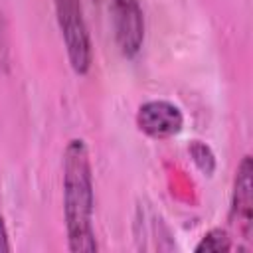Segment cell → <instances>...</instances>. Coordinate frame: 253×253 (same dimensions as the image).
<instances>
[{"label": "cell", "instance_id": "obj_1", "mask_svg": "<svg viewBox=\"0 0 253 253\" xmlns=\"http://www.w3.org/2000/svg\"><path fill=\"white\" fill-rule=\"evenodd\" d=\"M93 211L95 186L89 148L83 138H71L63 150V217L69 251L95 253L99 249Z\"/></svg>", "mask_w": 253, "mask_h": 253}, {"label": "cell", "instance_id": "obj_2", "mask_svg": "<svg viewBox=\"0 0 253 253\" xmlns=\"http://www.w3.org/2000/svg\"><path fill=\"white\" fill-rule=\"evenodd\" d=\"M53 4L69 65L77 75H85L93 63V45L81 0H53Z\"/></svg>", "mask_w": 253, "mask_h": 253}, {"label": "cell", "instance_id": "obj_3", "mask_svg": "<svg viewBox=\"0 0 253 253\" xmlns=\"http://www.w3.org/2000/svg\"><path fill=\"white\" fill-rule=\"evenodd\" d=\"M111 24L115 43L123 57L132 59L144 43V14L140 0H111Z\"/></svg>", "mask_w": 253, "mask_h": 253}, {"label": "cell", "instance_id": "obj_4", "mask_svg": "<svg viewBox=\"0 0 253 253\" xmlns=\"http://www.w3.org/2000/svg\"><path fill=\"white\" fill-rule=\"evenodd\" d=\"M136 126L154 140H166L182 132L184 113L168 99H150L136 109Z\"/></svg>", "mask_w": 253, "mask_h": 253}, {"label": "cell", "instance_id": "obj_5", "mask_svg": "<svg viewBox=\"0 0 253 253\" xmlns=\"http://www.w3.org/2000/svg\"><path fill=\"white\" fill-rule=\"evenodd\" d=\"M229 219L243 239H251L253 229V160L249 154L241 158L233 178Z\"/></svg>", "mask_w": 253, "mask_h": 253}, {"label": "cell", "instance_id": "obj_6", "mask_svg": "<svg viewBox=\"0 0 253 253\" xmlns=\"http://www.w3.org/2000/svg\"><path fill=\"white\" fill-rule=\"evenodd\" d=\"M231 249H233L231 237L221 227H213L208 233H204V237L194 247L196 253H223V251H231Z\"/></svg>", "mask_w": 253, "mask_h": 253}, {"label": "cell", "instance_id": "obj_7", "mask_svg": "<svg viewBox=\"0 0 253 253\" xmlns=\"http://www.w3.org/2000/svg\"><path fill=\"white\" fill-rule=\"evenodd\" d=\"M188 152H190L192 162L198 166V170L204 176H211L215 172V154H213V150L206 142L192 140L190 146H188Z\"/></svg>", "mask_w": 253, "mask_h": 253}, {"label": "cell", "instance_id": "obj_8", "mask_svg": "<svg viewBox=\"0 0 253 253\" xmlns=\"http://www.w3.org/2000/svg\"><path fill=\"white\" fill-rule=\"evenodd\" d=\"M2 251H12V243H10V235H8V227L4 217L0 215V253Z\"/></svg>", "mask_w": 253, "mask_h": 253}, {"label": "cell", "instance_id": "obj_9", "mask_svg": "<svg viewBox=\"0 0 253 253\" xmlns=\"http://www.w3.org/2000/svg\"><path fill=\"white\" fill-rule=\"evenodd\" d=\"M95 2H97V0H95Z\"/></svg>", "mask_w": 253, "mask_h": 253}]
</instances>
